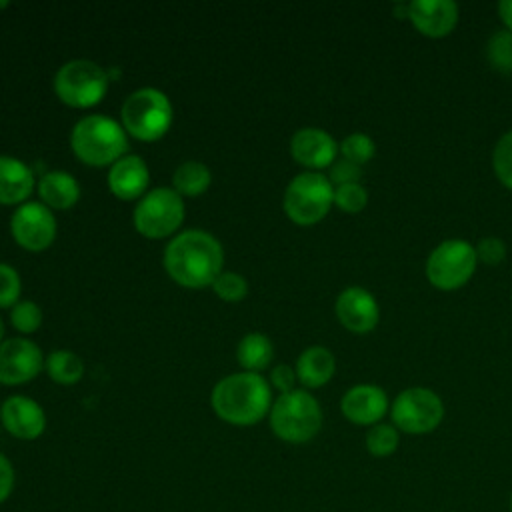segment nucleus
Here are the masks:
<instances>
[{
	"label": "nucleus",
	"instance_id": "nucleus-1",
	"mask_svg": "<svg viewBox=\"0 0 512 512\" xmlns=\"http://www.w3.org/2000/svg\"><path fill=\"white\" fill-rule=\"evenodd\" d=\"M224 250L204 230H184L164 248V270L184 288H204L222 272Z\"/></svg>",
	"mask_w": 512,
	"mask_h": 512
},
{
	"label": "nucleus",
	"instance_id": "nucleus-2",
	"mask_svg": "<svg viewBox=\"0 0 512 512\" xmlns=\"http://www.w3.org/2000/svg\"><path fill=\"white\" fill-rule=\"evenodd\" d=\"M210 406L226 424L254 426L270 414L272 390L262 374H230L212 388Z\"/></svg>",
	"mask_w": 512,
	"mask_h": 512
},
{
	"label": "nucleus",
	"instance_id": "nucleus-3",
	"mask_svg": "<svg viewBox=\"0 0 512 512\" xmlns=\"http://www.w3.org/2000/svg\"><path fill=\"white\" fill-rule=\"evenodd\" d=\"M70 146L80 162L88 166H108L126 156L128 138L124 126L116 120L92 114L76 122L70 134Z\"/></svg>",
	"mask_w": 512,
	"mask_h": 512
},
{
	"label": "nucleus",
	"instance_id": "nucleus-4",
	"mask_svg": "<svg viewBox=\"0 0 512 512\" xmlns=\"http://www.w3.org/2000/svg\"><path fill=\"white\" fill-rule=\"evenodd\" d=\"M268 420L270 430L282 442L306 444L322 428V408L308 390L294 388L272 402Z\"/></svg>",
	"mask_w": 512,
	"mask_h": 512
},
{
	"label": "nucleus",
	"instance_id": "nucleus-5",
	"mask_svg": "<svg viewBox=\"0 0 512 512\" xmlns=\"http://www.w3.org/2000/svg\"><path fill=\"white\" fill-rule=\"evenodd\" d=\"M122 126L138 140L154 142L162 138L172 124V104L158 88H140L122 104Z\"/></svg>",
	"mask_w": 512,
	"mask_h": 512
},
{
	"label": "nucleus",
	"instance_id": "nucleus-6",
	"mask_svg": "<svg viewBox=\"0 0 512 512\" xmlns=\"http://www.w3.org/2000/svg\"><path fill=\"white\" fill-rule=\"evenodd\" d=\"M284 212L298 226L320 222L334 204V186L320 172H302L290 180L284 192Z\"/></svg>",
	"mask_w": 512,
	"mask_h": 512
},
{
	"label": "nucleus",
	"instance_id": "nucleus-7",
	"mask_svg": "<svg viewBox=\"0 0 512 512\" xmlns=\"http://www.w3.org/2000/svg\"><path fill=\"white\" fill-rule=\"evenodd\" d=\"M108 90V74L92 60H70L54 76L56 96L72 108L96 106Z\"/></svg>",
	"mask_w": 512,
	"mask_h": 512
},
{
	"label": "nucleus",
	"instance_id": "nucleus-8",
	"mask_svg": "<svg viewBox=\"0 0 512 512\" xmlns=\"http://www.w3.org/2000/svg\"><path fill=\"white\" fill-rule=\"evenodd\" d=\"M478 264L476 250L462 238L442 240L426 258V278L438 290H456L464 286Z\"/></svg>",
	"mask_w": 512,
	"mask_h": 512
},
{
	"label": "nucleus",
	"instance_id": "nucleus-9",
	"mask_svg": "<svg viewBox=\"0 0 512 512\" xmlns=\"http://www.w3.org/2000/svg\"><path fill=\"white\" fill-rule=\"evenodd\" d=\"M390 418L400 432L428 434L440 426L444 418V402L430 388H406L394 398Z\"/></svg>",
	"mask_w": 512,
	"mask_h": 512
},
{
	"label": "nucleus",
	"instance_id": "nucleus-10",
	"mask_svg": "<svg viewBox=\"0 0 512 512\" xmlns=\"http://www.w3.org/2000/svg\"><path fill=\"white\" fill-rule=\"evenodd\" d=\"M132 220L144 238H166L184 220L182 196L174 188H154L140 198Z\"/></svg>",
	"mask_w": 512,
	"mask_h": 512
},
{
	"label": "nucleus",
	"instance_id": "nucleus-11",
	"mask_svg": "<svg viewBox=\"0 0 512 512\" xmlns=\"http://www.w3.org/2000/svg\"><path fill=\"white\" fill-rule=\"evenodd\" d=\"M10 232L18 246L30 252H40L56 238V218L42 202H24L10 218Z\"/></svg>",
	"mask_w": 512,
	"mask_h": 512
},
{
	"label": "nucleus",
	"instance_id": "nucleus-12",
	"mask_svg": "<svg viewBox=\"0 0 512 512\" xmlns=\"http://www.w3.org/2000/svg\"><path fill=\"white\" fill-rule=\"evenodd\" d=\"M44 368L42 350L28 338L0 342V384L18 386L34 380Z\"/></svg>",
	"mask_w": 512,
	"mask_h": 512
},
{
	"label": "nucleus",
	"instance_id": "nucleus-13",
	"mask_svg": "<svg viewBox=\"0 0 512 512\" xmlns=\"http://www.w3.org/2000/svg\"><path fill=\"white\" fill-rule=\"evenodd\" d=\"M340 324L356 334H366L376 328L380 308L376 298L362 286H346L334 304Z\"/></svg>",
	"mask_w": 512,
	"mask_h": 512
},
{
	"label": "nucleus",
	"instance_id": "nucleus-14",
	"mask_svg": "<svg viewBox=\"0 0 512 512\" xmlns=\"http://www.w3.org/2000/svg\"><path fill=\"white\" fill-rule=\"evenodd\" d=\"M0 420L4 430L18 440H36L46 430V414L42 406L22 394H14L2 402Z\"/></svg>",
	"mask_w": 512,
	"mask_h": 512
},
{
	"label": "nucleus",
	"instance_id": "nucleus-15",
	"mask_svg": "<svg viewBox=\"0 0 512 512\" xmlns=\"http://www.w3.org/2000/svg\"><path fill=\"white\" fill-rule=\"evenodd\" d=\"M340 410L356 426H374L388 412V396L376 384H356L344 392Z\"/></svg>",
	"mask_w": 512,
	"mask_h": 512
},
{
	"label": "nucleus",
	"instance_id": "nucleus-16",
	"mask_svg": "<svg viewBox=\"0 0 512 512\" xmlns=\"http://www.w3.org/2000/svg\"><path fill=\"white\" fill-rule=\"evenodd\" d=\"M408 6V20L428 38L448 36L458 24V4L454 0H412Z\"/></svg>",
	"mask_w": 512,
	"mask_h": 512
},
{
	"label": "nucleus",
	"instance_id": "nucleus-17",
	"mask_svg": "<svg viewBox=\"0 0 512 512\" xmlns=\"http://www.w3.org/2000/svg\"><path fill=\"white\" fill-rule=\"evenodd\" d=\"M292 158L306 168H326L332 166L338 154L336 140L322 128H300L290 140Z\"/></svg>",
	"mask_w": 512,
	"mask_h": 512
},
{
	"label": "nucleus",
	"instance_id": "nucleus-18",
	"mask_svg": "<svg viewBox=\"0 0 512 512\" xmlns=\"http://www.w3.org/2000/svg\"><path fill=\"white\" fill-rule=\"evenodd\" d=\"M148 184H150L148 166L136 154L122 156L110 166L108 186H110V192L120 200L140 198L146 192Z\"/></svg>",
	"mask_w": 512,
	"mask_h": 512
},
{
	"label": "nucleus",
	"instance_id": "nucleus-19",
	"mask_svg": "<svg viewBox=\"0 0 512 512\" xmlns=\"http://www.w3.org/2000/svg\"><path fill=\"white\" fill-rule=\"evenodd\" d=\"M34 190L32 170L14 156L0 154V204H24Z\"/></svg>",
	"mask_w": 512,
	"mask_h": 512
},
{
	"label": "nucleus",
	"instance_id": "nucleus-20",
	"mask_svg": "<svg viewBox=\"0 0 512 512\" xmlns=\"http://www.w3.org/2000/svg\"><path fill=\"white\" fill-rule=\"evenodd\" d=\"M40 202L50 210H68L80 198V186L76 178L64 170L46 172L38 182Z\"/></svg>",
	"mask_w": 512,
	"mask_h": 512
},
{
	"label": "nucleus",
	"instance_id": "nucleus-21",
	"mask_svg": "<svg viewBox=\"0 0 512 512\" xmlns=\"http://www.w3.org/2000/svg\"><path fill=\"white\" fill-rule=\"evenodd\" d=\"M336 372V358L326 346H310L296 360V378L306 388L324 386Z\"/></svg>",
	"mask_w": 512,
	"mask_h": 512
},
{
	"label": "nucleus",
	"instance_id": "nucleus-22",
	"mask_svg": "<svg viewBox=\"0 0 512 512\" xmlns=\"http://www.w3.org/2000/svg\"><path fill=\"white\" fill-rule=\"evenodd\" d=\"M274 356V346L270 338L262 332H250L246 334L236 348V358L238 364L244 368V372H256L268 368Z\"/></svg>",
	"mask_w": 512,
	"mask_h": 512
},
{
	"label": "nucleus",
	"instance_id": "nucleus-23",
	"mask_svg": "<svg viewBox=\"0 0 512 512\" xmlns=\"http://www.w3.org/2000/svg\"><path fill=\"white\" fill-rule=\"evenodd\" d=\"M210 182H212V174H210L208 166L202 162H196V160H188V162L180 164L172 176L174 190L180 196H188V198L202 196L208 190Z\"/></svg>",
	"mask_w": 512,
	"mask_h": 512
},
{
	"label": "nucleus",
	"instance_id": "nucleus-24",
	"mask_svg": "<svg viewBox=\"0 0 512 512\" xmlns=\"http://www.w3.org/2000/svg\"><path fill=\"white\" fill-rule=\"evenodd\" d=\"M44 368H46L48 376L56 384H62V386H72V384L80 382V378L84 376V364H82L80 356L74 354L72 350L50 352Z\"/></svg>",
	"mask_w": 512,
	"mask_h": 512
},
{
	"label": "nucleus",
	"instance_id": "nucleus-25",
	"mask_svg": "<svg viewBox=\"0 0 512 512\" xmlns=\"http://www.w3.org/2000/svg\"><path fill=\"white\" fill-rule=\"evenodd\" d=\"M400 430L394 424L378 422L366 432V450L374 458H388L398 450Z\"/></svg>",
	"mask_w": 512,
	"mask_h": 512
},
{
	"label": "nucleus",
	"instance_id": "nucleus-26",
	"mask_svg": "<svg viewBox=\"0 0 512 512\" xmlns=\"http://www.w3.org/2000/svg\"><path fill=\"white\" fill-rule=\"evenodd\" d=\"M486 60L502 74L512 72V30L500 28L490 34L486 42Z\"/></svg>",
	"mask_w": 512,
	"mask_h": 512
},
{
	"label": "nucleus",
	"instance_id": "nucleus-27",
	"mask_svg": "<svg viewBox=\"0 0 512 512\" xmlns=\"http://www.w3.org/2000/svg\"><path fill=\"white\" fill-rule=\"evenodd\" d=\"M338 150L342 154V158L362 166L366 162L372 160V156L376 154V144L374 140L364 134V132H352L348 134L340 144H338Z\"/></svg>",
	"mask_w": 512,
	"mask_h": 512
},
{
	"label": "nucleus",
	"instance_id": "nucleus-28",
	"mask_svg": "<svg viewBox=\"0 0 512 512\" xmlns=\"http://www.w3.org/2000/svg\"><path fill=\"white\" fill-rule=\"evenodd\" d=\"M492 168L496 178L512 190V130L504 132L494 144Z\"/></svg>",
	"mask_w": 512,
	"mask_h": 512
},
{
	"label": "nucleus",
	"instance_id": "nucleus-29",
	"mask_svg": "<svg viewBox=\"0 0 512 512\" xmlns=\"http://www.w3.org/2000/svg\"><path fill=\"white\" fill-rule=\"evenodd\" d=\"M10 322L18 332L32 334L42 324V310L32 300H20L10 310Z\"/></svg>",
	"mask_w": 512,
	"mask_h": 512
},
{
	"label": "nucleus",
	"instance_id": "nucleus-30",
	"mask_svg": "<svg viewBox=\"0 0 512 512\" xmlns=\"http://www.w3.org/2000/svg\"><path fill=\"white\" fill-rule=\"evenodd\" d=\"M334 204L348 214L360 212L368 204V192L360 182L334 186Z\"/></svg>",
	"mask_w": 512,
	"mask_h": 512
},
{
	"label": "nucleus",
	"instance_id": "nucleus-31",
	"mask_svg": "<svg viewBox=\"0 0 512 512\" xmlns=\"http://www.w3.org/2000/svg\"><path fill=\"white\" fill-rule=\"evenodd\" d=\"M212 290L224 302H240L248 294V282L238 272H220L212 282Z\"/></svg>",
	"mask_w": 512,
	"mask_h": 512
},
{
	"label": "nucleus",
	"instance_id": "nucleus-32",
	"mask_svg": "<svg viewBox=\"0 0 512 512\" xmlns=\"http://www.w3.org/2000/svg\"><path fill=\"white\" fill-rule=\"evenodd\" d=\"M20 290L22 284L18 272L8 264H0V308H12L18 304Z\"/></svg>",
	"mask_w": 512,
	"mask_h": 512
},
{
	"label": "nucleus",
	"instance_id": "nucleus-33",
	"mask_svg": "<svg viewBox=\"0 0 512 512\" xmlns=\"http://www.w3.org/2000/svg\"><path fill=\"white\" fill-rule=\"evenodd\" d=\"M474 250H476L478 260L484 262V264H490V266L500 264V262L504 260V256H506V244H504L498 236H486V238H482V240L474 246Z\"/></svg>",
	"mask_w": 512,
	"mask_h": 512
},
{
	"label": "nucleus",
	"instance_id": "nucleus-34",
	"mask_svg": "<svg viewBox=\"0 0 512 512\" xmlns=\"http://www.w3.org/2000/svg\"><path fill=\"white\" fill-rule=\"evenodd\" d=\"M360 176H362V166H358L346 158H338L330 166L328 180L332 182V186H342V184H350V182H360Z\"/></svg>",
	"mask_w": 512,
	"mask_h": 512
},
{
	"label": "nucleus",
	"instance_id": "nucleus-35",
	"mask_svg": "<svg viewBox=\"0 0 512 512\" xmlns=\"http://www.w3.org/2000/svg\"><path fill=\"white\" fill-rule=\"evenodd\" d=\"M16 488V472L4 452H0V504H4Z\"/></svg>",
	"mask_w": 512,
	"mask_h": 512
},
{
	"label": "nucleus",
	"instance_id": "nucleus-36",
	"mask_svg": "<svg viewBox=\"0 0 512 512\" xmlns=\"http://www.w3.org/2000/svg\"><path fill=\"white\" fill-rule=\"evenodd\" d=\"M296 380H298L296 378V370L292 366H288V364H278L270 372V382H272L274 388L280 390V394L292 392Z\"/></svg>",
	"mask_w": 512,
	"mask_h": 512
},
{
	"label": "nucleus",
	"instance_id": "nucleus-37",
	"mask_svg": "<svg viewBox=\"0 0 512 512\" xmlns=\"http://www.w3.org/2000/svg\"><path fill=\"white\" fill-rule=\"evenodd\" d=\"M498 14H500V20L504 22V26L508 30H512V0L498 2Z\"/></svg>",
	"mask_w": 512,
	"mask_h": 512
},
{
	"label": "nucleus",
	"instance_id": "nucleus-38",
	"mask_svg": "<svg viewBox=\"0 0 512 512\" xmlns=\"http://www.w3.org/2000/svg\"><path fill=\"white\" fill-rule=\"evenodd\" d=\"M408 8H410L408 2H396V4L392 6L396 18H408Z\"/></svg>",
	"mask_w": 512,
	"mask_h": 512
},
{
	"label": "nucleus",
	"instance_id": "nucleus-39",
	"mask_svg": "<svg viewBox=\"0 0 512 512\" xmlns=\"http://www.w3.org/2000/svg\"><path fill=\"white\" fill-rule=\"evenodd\" d=\"M2 336H4V324H2V320H0V342H2Z\"/></svg>",
	"mask_w": 512,
	"mask_h": 512
},
{
	"label": "nucleus",
	"instance_id": "nucleus-40",
	"mask_svg": "<svg viewBox=\"0 0 512 512\" xmlns=\"http://www.w3.org/2000/svg\"><path fill=\"white\" fill-rule=\"evenodd\" d=\"M6 6H8V2H0V10H2V8H6Z\"/></svg>",
	"mask_w": 512,
	"mask_h": 512
},
{
	"label": "nucleus",
	"instance_id": "nucleus-41",
	"mask_svg": "<svg viewBox=\"0 0 512 512\" xmlns=\"http://www.w3.org/2000/svg\"><path fill=\"white\" fill-rule=\"evenodd\" d=\"M510 512H512V494H510Z\"/></svg>",
	"mask_w": 512,
	"mask_h": 512
}]
</instances>
